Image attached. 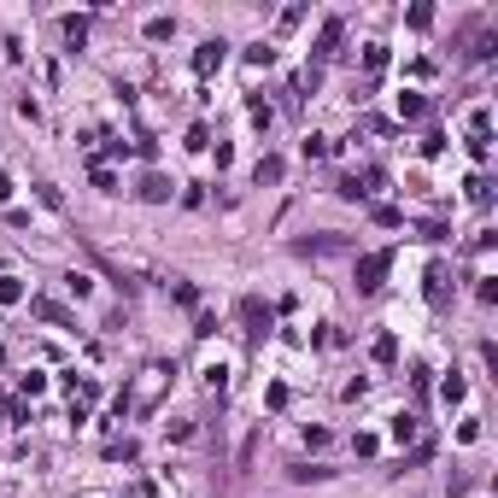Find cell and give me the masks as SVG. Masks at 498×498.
<instances>
[{"label":"cell","instance_id":"cell-1","mask_svg":"<svg viewBox=\"0 0 498 498\" xmlns=\"http://www.w3.org/2000/svg\"><path fill=\"white\" fill-rule=\"evenodd\" d=\"M381 270H387V258H381V253H370V258H363V270H358V276H363V281H358V288H363V293H370V288H375V281H381Z\"/></svg>","mask_w":498,"mask_h":498},{"label":"cell","instance_id":"cell-2","mask_svg":"<svg viewBox=\"0 0 498 498\" xmlns=\"http://www.w3.org/2000/svg\"><path fill=\"white\" fill-rule=\"evenodd\" d=\"M211 65H223V41H206V53H199V71H211Z\"/></svg>","mask_w":498,"mask_h":498}]
</instances>
